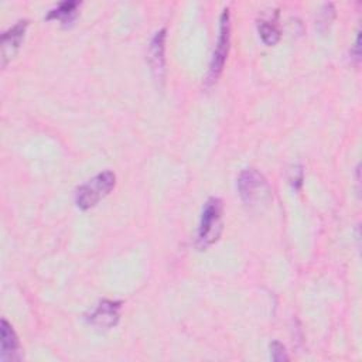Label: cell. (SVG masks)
Masks as SVG:
<instances>
[{"mask_svg": "<svg viewBox=\"0 0 362 362\" xmlns=\"http://www.w3.org/2000/svg\"><path fill=\"white\" fill-rule=\"evenodd\" d=\"M236 187L240 199L247 206H262L272 199V189L266 178L255 168L243 170L238 180Z\"/></svg>", "mask_w": 362, "mask_h": 362, "instance_id": "7a4b0ae2", "label": "cell"}, {"mask_svg": "<svg viewBox=\"0 0 362 362\" xmlns=\"http://www.w3.org/2000/svg\"><path fill=\"white\" fill-rule=\"evenodd\" d=\"M270 358L276 362H281V361H288V355L286 348L283 346V344H280L279 341H273L270 344Z\"/></svg>", "mask_w": 362, "mask_h": 362, "instance_id": "8fae6325", "label": "cell"}, {"mask_svg": "<svg viewBox=\"0 0 362 362\" xmlns=\"http://www.w3.org/2000/svg\"><path fill=\"white\" fill-rule=\"evenodd\" d=\"M116 175L110 170H105L85 184L76 188L75 192V204L81 209H90L93 208L100 199H103L109 192L115 188Z\"/></svg>", "mask_w": 362, "mask_h": 362, "instance_id": "3957f363", "label": "cell"}, {"mask_svg": "<svg viewBox=\"0 0 362 362\" xmlns=\"http://www.w3.org/2000/svg\"><path fill=\"white\" fill-rule=\"evenodd\" d=\"M28 21L18 20L14 25L7 28L1 35V65L4 66L17 54L27 30Z\"/></svg>", "mask_w": 362, "mask_h": 362, "instance_id": "8992f818", "label": "cell"}, {"mask_svg": "<svg viewBox=\"0 0 362 362\" xmlns=\"http://www.w3.org/2000/svg\"><path fill=\"white\" fill-rule=\"evenodd\" d=\"M223 229V204L219 198H209L202 208L201 219L197 230L195 245L199 250H205L214 245Z\"/></svg>", "mask_w": 362, "mask_h": 362, "instance_id": "6da1fadb", "label": "cell"}, {"mask_svg": "<svg viewBox=\"0 0 362 362\" xmlns=\"http://www.w3.org/2000/svg\"><path fill=\"white\" fill-rule=\"evenodd\" d=\"M0 332H1L0 359L3 362L20 361L21 359V351H20L18 338H17L13 327L4 318L0 322Z\"/></svg>", "mask_w": 362, "mask_h": 362, "instance_id": "ba28073f", "label": "cell"}, {"mask_svg": "<svg viewBox=\"0 0 362 362\" xmlns=\"http://www.w3.org/2000/svg\"><path fill=\"white\" fill-rule=\"evenodd\" d=\"M229 41H230V23H229V10L225 8L219 17V31L216 38V45L209 62L208 69V82H215L222 72L225 65V59L229 51Z\"/></svg>", "mask_w": 362, "mask_h": 362, "instance_id": "277c9868", "label": "cell"}, {"mask_svg": "<svg viewBox=\"0 0 362 362\" xmlns=\"http://www.w3.org/2000/svg\"><path fill=\"white\" fill-rule=\"evenodd\" d=\"M259 34L264 44L274 45L280 38V31L273 20H260L259 24Z\"/></svg>", "mask_w": 362, "mask_h": 362, "instance_id": "30bf717a", "label": "cell"}, {"mask_svg": "<svg viewBox=\"0 0 362 362\" xmlns=\"http://www.w3.org/2000/svg\"><path fill=\"white\" fill-rule=\"evenodd\" d=\"M120 301L102 300L89 315H86V322L96 329L105 331L115 327L120 318Z\"/></svg>", "mask_w": 362, "mask_h": 362, "instance_id": "5b68a950", "label": "cell"}, {"mask_svg": "<svg viewBox=\"0 0 362 362\" xmlns=\"http://www.w3.org/2000/svg\"><path fill=\"white\" fill-rule=\"evenodd\" d=\"M81 6L79 1H74V0H66V1H62L59 3L57 7L51 8L45 18L47 20H59L61 23L64 24H68L71 21H74V18L76 17V10L78 7Z\"/></svg>", "mask_w": 362, "mask_h": 362, "instance_id": "9c48e42d", "label": "cell"}, {"mask_svg": "<svg viewBox=\"0 0 362 362\" xmlns=\"http://www.w3.org/2000/svg\"><path fill=\"white\" fill-rule=\"evenodd\" d=\"M354 57L356 58V59H359V55H361V52H359V31H358V35H356V41H355V47H354Z\"/></svg>", "mask_w": 362, "mask_h": 362, "instance_id": "7c38bea8", "label": "cell"}, {"mask_svg": "<svg viewBox=\"0 0 362 362\" xmlns=\"http://www.w3.org/2000/svg\"><path fill=\"white\" fill-rule=\"evenodd\" d=\"M164 40L165 28H161L154 34L148 45V65L156 81H163L165 74V58H164Z\"/></svg>", "mask_w": 362, "mask_h": 362, "instance_id": "52a82bcc", "label": "cell"}]
</instances>
